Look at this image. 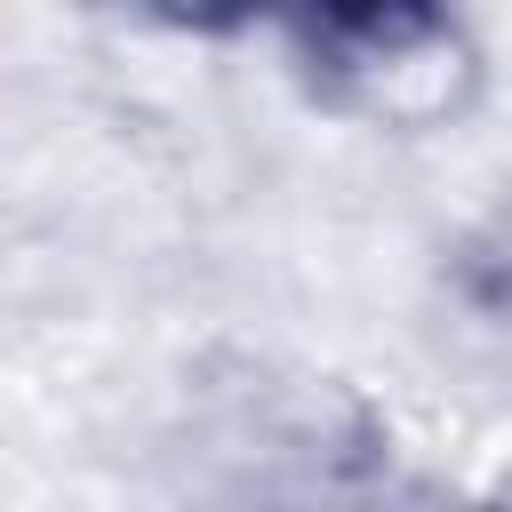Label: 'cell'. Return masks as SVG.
I'll return each mask as SVG.
<instances>
[{"instance_id":"2","label":"cell","mask_w":512,"mask_h":512,"mask_svg":"<svg viewBox=\"0 0 512 512\" xmlns=\"http://www.w3.org/2000/svg\"><path fill=\"white\" fill-rule=\"evenodd\" d=\"M160 24H184V32H224V24H248L264 16L272 0H144Z\"/></svg>"},{"instance_id":"1","label":"cell","mask_w":512,"mask_h":512,"mask_svg":"<svg viewBox=\"0 0 512 512\" xmlns=\"http://www.w3.org/2000/svg\"><path fill=\"white\" fill-rule=\"evenodd\" d=\"M296 40L368 128H448L480 80L448 0H296Z\"/></svg>"}]
</instances>
